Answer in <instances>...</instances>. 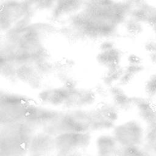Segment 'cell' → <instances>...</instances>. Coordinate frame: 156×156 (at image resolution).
Masks as SVG:
<instances>
[{
    "instance_id": "obj_1",
    "label": "cell",
    "mask_w": 156,
    "mask_h": 156,
    "mask_svg": "<svg viewBox=\"0 0 156 156\" xmlns=\"http://www.w3.org/2000/svg\"><path fill=\"white\" fill-rule=\"evenodd\" d=\"M145 132L146 129L135 119L115 123L112 129V133L121 148L141 147Z\"/></svg>"
},
{
    "instance_id": "obj_2",
    "label": "cell",
    "mask_w": 156,
    "mask_h": 156,
    "mask_svg": "<svg viewBox=\"0 0 156 156\" xmlns=\"http://www.w3.org/2000/svg\"><path fill=\"white\" fill-rule=\"evenodd\" d=\"M92 141L91 133L66 132L54 138L55 150L62 155H77L85 151Z\"/></svg>"
},
{
    "instance_id": "obj_3",
    "label": "cell",
    "mask_w": 156,
    "mask_h": 156,
    "mask_svg": "<svg viewBox=\"0 0 156 156\" xmlns=\"http://www.w3.org/2000/svg\"><path fill=\"white\" fill-rule=\"evenodd\" d=\"M94 146L100 155H119L121 148L112 133L100 134L94 141Z\"/></svg>"
},
{
    "instance_id": "obj_4",
    "label": "cell",
    "mask_w": 156,
    "mask_h": 156,
    "mask_svg": "<svg viewBox=\"0 0 156 156\" xmlns=\"http://www.w3.org/2000/svg\"><path fill=\"white\" fill-rule=\"evenodd\" d=\"M113 105L118 110H127L133 107V97L127 95L119 87L113 86L110 88Z\"/></svg>"
},
{
    "instance_id": "obj_5",
    "label": "cell",
    "mask_w": 156,
    "mask_h": 156,
    "mask_svg": "<svg viewBox=\"0 0 156 156\" xmlns=\"http://www.w3.org/2000/svg\"><path fill=\"white\" fill-rule=\"evenodd\" d=\"M97 59L101 65L108 69L119 65L121 60V52L115 46L110 48L101 49Z\"/></svg>"
},
{
    "instance_id": "obj_6",
    "label": "cell",
    "mask_w": 156,
    "mask_h": 156,
    "mask_svg": "<svg viewBox=\"0 0 156 156\" xmlns=\"http://www.w3.org/2000/svg\"><path fill=\"white\" fill-rule=\"evenodd\" d=\"M142 147L146 155H156V126L147 127Z\"/></svg>"
},
{
    "instance_id": "obj_7",
    "label": "cell",
    "mask_w": 156,
    "mask_h": 156,
    "mask_svg": "<svg viewBox=\"0 0 156 156\" xmlns=\"http://www.w3.org/2000/svg\"><path fill=\"white\" fill-rule=\"evenodd\" d=\"M145 91L148 98L156 97V74L151 76L145 83Z\"/></svg>"
},
{
    "instance_id": "obj_8",
    "label": "cell",
    "mask_w": 156,
    "mask_h": 156,
    "mask_svg": "<svg viewBox=\"0 0 156 156\" xmlns=\"http://www.w3.org/2000/svg\"><path fill=\"white\" fill-rule=\"evenodd\" d=\"M145 49L149 54L156 52V40H149L145 43Z\"/></svg>"
}]
</instances>
